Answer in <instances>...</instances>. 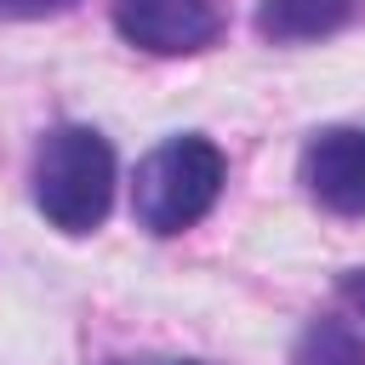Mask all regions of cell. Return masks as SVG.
<instances>
[{"instance_id": "obj_1", "label": "cell", "mask_w": 365, "mask_h": 365, "mask_svg": "<svg viewBox=\"0 0 365 365\" xmlns=\"http://www.w3.org/2000/svg\"><path fill=\"white\" fill-rule=\"evenodd\" d=\"M34 205L63 234H91L114 205V148L91 125H57L34 154Z\"/></svg>"}, {"instance_id": "obj_2", "label": "cell", "mask_w": 365, "mask_h": 365, "mask_svg": "<svg viewBox=\"0 0 365 365\" xmlns=\"http://www.w3.org/2000/svg\"><path fill=\"white\" fill-rule=\"evenodd\" d=\"M222 177H228V160H222L217 143H205V137H171V143H160L137 165L131 211H137V222L148 234H182V228H194L217 205Z\"/></svg>"}, {"instance_id": "obj_3", "label": "cell", "mask_w": 365, "mask_h": 365, "mask_svg": "<svg viewBox=\"0 0 365 365\" xmlns=\"http://www.w3.org/2000/svg\"><path fill=\"white\" fill-rule=\"evenodd\" d=\"M114 29L143 51L182 57L222 34V11L217 0H114Z\"/></svg>"}, {"instance_id": "obj_4", "label": "cell", "mask_w": 365, "mask_h": 365, "mask_svg": "<svg viewBox=\"0 0 365 365\" xmlns=\"http://www.w3.org/2000/svg\"><path fill=\"white\" fill-rule=\"evenodd\" d=\"M302 182L308 194L336 211V217H365V131L359 125H331L308 137L302 148Z\"/></svg>"}, {"instance_id": "obj_5", "label": "cell", "mask_w": 365, "mask_h": 365, "mask_svg": "<svg viewBox=\"0 0 365 365\" xmlns=\"http://www.w3.org/2000/svg\"><path fill=\"white\" fill-rule=\"evenodd\" d=\"M354 17V0H262L257 6V34L274 46H297V40H319L336 34Z\"/></svg>"}, {"instance_id": "obj_6", "label": "cell", "mask_w": 365, "mask_h": 365, "mask_svg": "<svg viewBox=\"0 0 365 365\" xmlns=\"http://www.w3.org/2000/svg\"><path fill=\"white\" fill-rule=\"evenodd\" d=\"M291 365H365V336L342 319H314L297 336Z\"/></svg>"}, {"instance_id": "obj_7", "label": "cell", "mask_w": 365, "mask_h": 365, "mask_svg": "<svg viewBox=\"0 0 365 365\" xmlns=\"http://www.w3.org/2000/svg\"><path fill=\"white\" fill-rule=\"evenodd\" d=\"M74 0H0V17H57Z\"/></svg>"}, {"instance_id": "obj_8", "label": "cell", "mask_w": 365, "mask_h": 365, "mask_svg": "<svg viewBox=\"0 0 365 365\" xmlns=\"http://www.w3.org/2000/svg\"><path fill=\"white\" fill-rule=\"evenodd\" d=\"M336 291H342V302H348V308L365 319V268H348V274L336 279Z\"/></svg>"}, {"instance_id": "obj_9", "label": "cell", "mask_w": 365, "mask_h": 365, "mask_svg": "<svg viewBox=\"0 0 365 365\" xmlns=\"http://www.w3.org/2000/svg\"><path fill=\"white\" fill-rule=\"evenodd\" d=\"M114 365H205V359H114Z\"/></svg>"}]
</instances>
